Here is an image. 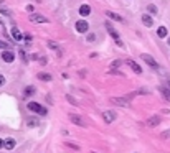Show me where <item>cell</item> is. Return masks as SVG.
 Instances as JSON below:
<instances>
[{
  "mask_svg": "<svg viewBox=\"0 0 170 153\" xmlns=\"http://www.w3.org/2000/svg\"><path fill=\"white\" fill-rule=\"evenodd\" d=\"M168 43H170V38H168Z\"/></svg>",
  "mask_w": 170,
  "mask_h": 153,
  "instance_id": "d590c367",
  "label": "cell"
},
{
  "mask_svg": "<svg viewBox=\"0 0 170 153\" xmlns=\"http://www.w3.org/2000/svg\"><path fill=\"white\" fill-rule=\"evenodd\" d=\"M3 84H5V78H3L2 74H0V86H3Z\"/></svg>",
  "mask_w": 170,
  "mask_h": 153,
  "instance_id": "f546056e",
  "label": "cell"
},
{
  "mask_svg": "<svg viewBox=\"0 0 170 153\" xmlns=\"http://www.w3.org/2000/svg\"><path fill=\"white\" fill-rule=\"evenodd\" d=\"M111 102L114 106H121V107H129V99L127 97H113Z\"/></svg>",
  "mask_w": 170,
  "mask_h": 153,
  "instance_id": "3957f363",
  "label": "cell"
},
{
  "mask_svg": "<svg viewBox=\"0 0 170 153\" xmlns=\"http://www.w3.org/2000/svg\"><path fill=\"white\" fill-rule=\"evenodd\" d=\"M36 125H38L36 119H28V127H36Z\"/></svg>",
  "mask_w": 170,
  "mask_h": 153,
  "instance_id": "ffe728a7",
  "label": "cell"
},
{
  "mask_svg": "<svg viewBox=\"0 0 170 153\" xmlns=\"http://www.w3.org/2000/svg\"><path fill=\"white\" fill-rule=\"evenodd\" d=\"M79 13H81L83 17H88L89 13H91V7L89 5H81L79 7Z\"/></svg>",
  "mask_w": 170,
  "mask_h": 153,
  "instance_id": "5bb4252c",
  "label": "cell"
},
{
  "mask_svg": "<svg viewBox=\"0 0 170 153\" xmlns=\"http://www.w3.org/2000/svg\"><path fill=\"white\" fill-rule=\"evenodd\" d=\"M106 30H108V31H109V35H111V36H113V40H114L116 43H117V45H119V46H124V43H122V40H121V36H119V33H117V31H116V30H114V26H113V25H111V23H109V22H108V23H106Z\"/></svg>",
  "mask_w": 170,
  "mask_h": 153,
  "instance_id": "6da1fadb",
  "label": "cell"
},
{
  "mask_svg": "<svg viewBox=\"0 0 170 153\" xmlns=\"http://www.w3.org/2000/svg\"><path fill=\"white\" fill-rule=\"evenodd\" d=\"M160 92H162L167 99H170V91L168 89H165V87H160Z\"/></svg>",
  "mask_w": 170,
  "mask_h": 153,
  "instance_id": "44dd1931",
  "label": "cell"
},
{
  "mask_svg": "<svg viewBox=\"0 0 170 153\" xmlns=\"http://www.w3.org/2000/svg\"><path fill=\"white\" fill-rule=\"evenodd\" d=\"M106 15H108L109 18H113V20H116V22H124V18H122V17L117 15V13H114V12H111V10L106 12Z\"/></svg>",
  "mask_w": 170,
  "mask_h": 153,
  "instance_id": "4fadbf2b",
  "label": "cell"
},
{
  "mask_svg": "<svg viewBox=\"0 0 170 153\" xmlns=\"http://www.w3.org/2000/svg\"><path fill=\"white\" fill-rule=\"evenodd\" d=\"M140 59H142L144 63H147L150 68H157V66H159V64H157V61H155L150 54H145V53H144V54H140Z\"/></svg>",
  "mask_w": 170,
  "mask_h": 153,
  "instance_id": "277c9868",
  "label": "cell"
},
{
  "mask_svg": "<svg viewBox=\"0 0 170 153\" xmlns=\"http://www.w3.org/2000/svg\"><path fill=\"white\" fill-rule=\"evenodd\" d=\"M20 56H22V59L25 61V63L28 61V59H27V54H25V51H23V50H20Z\"/></svg>",
  "mask_w": 170,
  "mask_h": 153,
  "instance_id": "484cf974",
  "label": "cell"
},
{
  "mask_svg": "<svg viewBox=\"0 0 170 153\" xmlns=\"http://www.w3.org/2000/svg\"><path fill=\"white\" fill-rule=\"evenodd\" d=\"M27 10L30 12V13H33V5H28V7H27Z\"/></svg>",
  "mask_w": 170,
  "mask_h": 153,
  "instance_id": "d6a6232c",
  "label": "cell"
},
{
  "mask_svg": "<svg viewBox=\"0 0 170 153\" xmlns=\"http://www.w3.org/2000/svg\"><path fill=\"white\" fill-rule=\"evenodd\" d=\"M88 28H89V23L88 22H84V20H78L76 22V30L79 31V33L88 31Z\"/></svg>",
  "mask_w": 170,
  "mask_h": 153,
  "instance_id": "5b68a950",
  "label": "cell"
},
{
  "mask_svg": "<svg viewBox=\"0 0 170 153\" xmlns=\"http://www.w3.org/2000/svg\"><path fill=\"white\" fill-rule=\"evenodd\" d=\"M12 38H13V41H22V40H23L22 31L18 30L17 26H13V28H12Z\"/></svg>",
  "mask_w": 170,
  "mask_h": 153,
  "instance_id": "30bf717a",
  "label": "cell"
},
{
  "mask_svg": "<svg viewBox=\"0 0 170 153\" xmlns=\"http://www.w3.org/2000/svg\"><path fill=\"white\" fill-rule=\"evenodd\" d=\"M0 148H3V140L0 138Z\"/></svg>",
  "mask_w": 170,
  "mask_h": 153,
  "instance_id": "836d02e7",
  "label": "cell"
},
{
  "mask_svg": "<svg viewBox=\"0 0 170 153\" xmlns=\"http://www.w3.org/2000/svg\"><path fill=\"white\" fill-rule=\"evenodd\" d=\"M162 138H170V130L164 132V133H162Z\"/></svg>",
  "mask_w": 170,
  "mask_h": 153,
  "instance_id": "83f0119b",
  "label": "cell"
},
{
  "mask_svg": "<svg viewBox=\"0 0 170 153\" xmlns=\"http://www.w3.org/2000/svg\"><path fill=\"white\" fill-rule=\"evenodd\" d=\"M0 12L3 13V15H8L10 17V10H7V8H3V7H0Z\"/></svg>",
  "mask_w": 170,
  "mask_h": 153,
  "instance_id": "d4e9b609",
  "label": "cell"
},
{
  "mask_svg": "<svg viewBox=\"0 0 170 153\" xmlns=\"http://www.w3.org/2000/svg\"><path fill=\"white\" fill-rule=\"evenodd\" d=\"M30 22H33V23H48L46 17L38 15V13H32V15H30Z\"/></svg>",
  "mask_w": 170,
  "mask_h": 153,
  "instance_id": "ba28073f",
  "label": "cell"
},
{
  "mask_svg": "<svg viewBox=\"0 0 170 153\" xmlns=\"http://www.w3.org/2000/svg\"><path fill=\"white\" fill-rule=\"evenodd\" d=\"M70 120L73 123H76V125H79V127H86V122L83 120L79 115H76V114H70Z\"/></svg>",
  "mask_w": 170,
  "mask_h": 153,
  "instance_id": "52a82bcc",
  "label": "cell"
},
{
  "mask_svg": "<svg viewBox=\"0 0 170 153\" xmlns=\"http://www.w3.org/2000/svg\"><path fill=\"white\" fill-rule=\"evenodd\" d=\"M35 87H33V86H28V87H25V91H23V95H25V97H30V95H33L35 94Z\"/></svg>",
  "mask_w": 170,
  "mask_h": 153,
  "instance_id": "9a60e30c",
  "label": "cell"
},
{
  "mask_svg": "<svg viewBox=\"0 0 170 153\" xmlns=\"http://www.w3.org/2000/svg\"><path fill=\"white\" fill-rule=\"evenodd\" d=\"M157 36H159V38H167V28H165V26H159Z\"/></svg>",
  "mask_w": 170,
  "mask_h": 153,
  "instance_id": "e0dca14e",
  "label": "cell"
},
{
  "mask_svg": "<svg viewBox=\"0 0 170 153\" xmlns=\"http://www.w3.org/2000/svg\"><path fill=\"white\" fill-rule=\"evenodd\" d=\"M28 111H32V112H35V114H40V115H46L48 111L45 107H41L38 102H28Z\"/></svg>",
  "mask_w": 170,
  "mask_h": 153,
  "instance_id": "7a4b0ae2",
  "label": "cell"
},
{
  "mask_svg": "<svg viewBox=\"0 0 170 153\" xmlns=\"http://www.w3.org/2000/svg\"><path fill=\"white\" fill-rule=\"evenodd\" d=\"M103 119L106 123H113L116 120V114L113 111H106V112H103Z\"/></svg>",
  "mask_w": 170,
  "mask_h": 153,
  "instance_id": "8992f818",
  "label": "cell"
},
{
  "mask_svg": "<svg viewBox=\"0 0 170 153\" xmlns=\"http://www.w3.org/2000/svg\"><path fill=\"white\" fill-rule=\"evenodd\" d=\"M2 59L5 61V63H13V59H15V54H13L10 50H5V51L2 53Z\"/></svg>",
  "mask_w": 170,
  "mask_h": 153,
  "instance_id": "9c48e42d",
  "label": "cell"
},
{
  "mask_svg": "<svg viewBox=\"0 0 170 153\" xmlns=\"http://www.w3.org/2000/svg\"><path fill=\"white\" fill-rule=\"evenodd\" d=\"M147 10H149V13H154L155 15V13H157V7L155 5H147Z\"/></svg>",
  "mask_w": 170,
  "mask_h": 153,
  "instance_id": "7402d4cb",
  "label": "cell"
},
{
  "mask_svg": "<svg viewBox=\"0 0 170 153\" xmlns=\"http://www.w3.org/2000/svg\"><path fill=\"white\" fill-rule=\"evenodd\" d=\"M15 140L13 138H7V140H3V148H7V150H12V148H15Z\"/></svg>",
  "mask_w": 170,
  "mask_h": 153,
  "instance_id": "7c38bea8",
  "label": "cell"
},
{
  "mask_svg": "<svg viewBox=\"0 0 170 153\" xmlns=\"http://www.w3.org/2000/svg\"><path fill=\"white\" fill-rule=\"evenodd\" d=\"M38 79H40V81H51V74H48V73H40V74H38Z\"/></svg>",
  "mask_w": 170,
  "mask_h": 153,
  "instance_id": "d6986e66",
  "label": "cell"
},
{
  "mask_svg": "<svg viewBox=\"0 0 170 153\" xmlns=\"http://www.w3.org/2000/svg\"><path fill=\"white\" fill-rule=\"evenodd\" d=\"M88 40H89V41H94V40H96V35H94V33H89V35H88Z\"/></svg>",
  "mask_w": 170,
  "mask_h": 153,
  "instance_id": "4316f807",
  "label": "cell"
},
{
  "mask_svg": "<svg viewBox=\"0 0 170 153\" xmlns=\"http://www.w3.org/2000/svg\"><path fill=\"white\" fill-rule=\"evenodd\" d=\"M48 46H50L51 50H60V46H58L55 41H48Z\"/></svg>",
  "mask_w": 170,
  "mask_h": 153,
  "instance_id": "603a6c76",
  "label": "cell"
},
{
  "mask_svg": "<svg viewBox=\"0 0 170 153\" xmlns=\"http://www.w3.org/2000/svg\"><path fill=\"white\" fill-rule=\"evenodd\" d=\"M127 64L130 66V68H132V71H134L135 74H142V68H140V66H139L137 63H135V61L129 59V61H127Z\"/></svg>",
  "mask_w": 170,
  "mask_h": 153,
  "instance_id": "8fae6325",
  "label": "cell"
},
{
  "mask_svg": "<svg viewBox=\"0 0 170 153\" xmlns=\"http://www.w3.org/2000/svg\"><path fill=\"white\" fill-rule=\"evenodd\" d=\"M119 64H121V61H114V63H113V68H117Z\"/></svg>",
  "mask_w": 170,
  "mask_h": 153,
  "instance_id": "1f68e13d",
  "label": "cell"
},
{
  "mask_svg": "<svg viewBox=\"0 0 170 153\" xmlns=\"http://www.w3.org/2000/svg\"><path fill=\"white\" fill-rule=\"evenodd\" d=\"M142 22H144L145 26H152V23H154V20L149 15H142Z\"/></svg>",
  "mask_w": 170,
  "mask_h": 153,
  "instance_id": "ac0fdd59",
  "label": "cell"
},
{
  "mask_svg": "<svg viewBox=\"0 0 170 153\" xmlns=\"http://www.w3.org/2000/svg\"><path fill=\"white\" fill-rule=\"evenodd\" d=\"M23 38H25V41H27V43H30V41H32V36H30V35H25Z\"/></svg>",
  "mask_w": 170,
  "mask_h": 153,
  "instance_id": "4dcf8cb0",
  "label": "cell"
},
{
  "mask_svg": "<svg viewBox=\"0 0 170 153\" xmlns=\"http://www.w3.org/2000/svg\"><path fill=\"white\" fill-rule=\"evenodd\" d=\"M147 123H149L150 127H157L159 123H160V117H150Z\"/></svg>",
  "mask_w": 170,
  "mask_h": 153,
  "instance_id": "2e32d148",
  "label": "cell"
},
{
  "mask_svg": "<svg viewBox=\"0 0 170 153\" xmlns=\"http://www.w3.org/2000/svg\"><path fill=\"white\" fill-rule=\"evenodd\" d=\"M167 86H168V87H170V79L167 81ZM168 91H170V89H168Z\"/></svg>",
  "mask_w": 170,
  "mask_h": 153,
  "instance_id": "e575fe53",
  "label": "cell"
},
{
  "mask_svg": "<svg viewBox=\"0 0 170 153\" xmlns=\"http://www.w3.org/2000/svg\"><path fill=\"white\" fill-rule=\"evenodd\" d=\"M66 99H68V100H70V104H76V100H74V99H73V97H71V95H66Z\"/></svg>",
  "mask_w": 170,
  "mask_h": 153,
  "instance_id": "f1b7e54d",
  "label": "cell"
},
{
  "mask_svg": "<svg viewBox=\"0 0 170 153\" xmlns=\"http://www.w3.org/2000/svg\"><path fill=\"white\" fill-rule=\"evenodd\" d=\"M0 48H2V50H10L8 43H5V41H0Z\"/></svg>",
  "mask_w": 170,
  "mask_h": 153,
  "instance_id": "cb8c5ba5",
  "label": "cell"
}]
</instances>
